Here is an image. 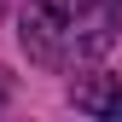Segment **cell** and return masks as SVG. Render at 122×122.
Masks as SVG:
<instances>
[{
	"label": "cell",
	"mask_w": 122,
	"mask_h": 122,
	"mask_svg": "<svg viewBox=\"0 0 122 122\" xmlns=\"http://www.w3.org/2000/svg\"><path fill=\"white\" fill-rule=\"evenodd\" d=\"M76 111L87 116H105V122H122V76H87V81L70 87Z\"/></svg>",
	"instance_id": "obj_1"
}]
</instances>
